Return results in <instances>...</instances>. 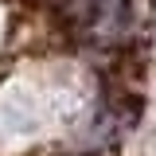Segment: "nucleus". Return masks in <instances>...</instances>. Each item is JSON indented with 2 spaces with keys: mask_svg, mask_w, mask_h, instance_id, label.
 <instances>
[{
  "mask_svg": "<svg viewBox=\"0 0 156 156\" xmlns=\"http://www.w3.org/2000/svg\"><path fill=\"white\" fill-rule=\"evenodd\" d=\"M125 4H129V0H70V16H74V23L82 31L98 35V31L117 27Z\"/></svg>",
  "mask_w": 156,
  "mask_h": 156,
  "instance_id": "obj_1",
  "label": "nucleus"
}]
</instances>
